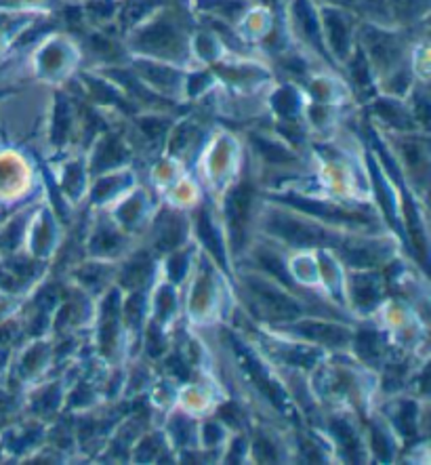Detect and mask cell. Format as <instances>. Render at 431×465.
Listing matches in <instances>:
<instances>
[{"label": "cell", "instance_id": "1f68e13d", "mask_svg": "<svg viewBox=\"0 0 431 465\" xmlns=\"http://www.w3.org/2000/svg\"><path fill=\"white\" fill-rule=\"evenodd\" d=\"M110 278H112L110 268H105L102 263L83 265L81 270H76V281L81 282L86 291H99L108 284Z\"/></svg>", "mask_w": 431, "mask_h": 465}, {"label": "cell", "instance_id": "44dd1931", "mask_svg": "<svg viewBox=\"0 0 431 465\" xmlns=\"http://www.w3.org/2000/svg\"><path fill=\"white\" fill-rule=\"evenodd\" d=\"M383 295V281L377 274L364 272L351 278V297H354L356 308H362L364 312H370L379 303Z\"/></svg>", "mask_w": 431, "mask_h": 465}, {"label": "cell", "instance_id": "d6a6232c", "mask_svg": "<svg viewBox=\"0 0 431 465\" xmlns=\"http://www.w3.org/2000/svg\"><path fill=\"white\" fill-rule=\"evenodd\" d=\"M223 51V43L219 41L213 30H202L194 36V53L202 62H215Z\"/></svg>", "mask_w": 431, "mask_h": 465}, {"label": "cell", "instance_id": "ffe728a7", "mask_svg": "<svg viewBox=\"0 0 431 465\" xmlns=\"http://www.w3.org/2000/svg\"><path fill=\"white\" fill-rule=\"evenodd\" d=\"M250 143L259 156L263 158V163L268 164H290L297 161V154L289 148L287 143L280 142V139H274L269 135H261V133H250Z\"/></svg>", "mask_w": 431, "mask_h": 465}, {"label": "cell", "instance_id": "74e56055", "mask_svg": "<svg viewBox=\"0 0 431 465\" xmlns=\"http://www.w3.org/2000/svg\"><path fill=\"white\" fill-rule=\"evenodd\" d=\"M373 447L377 450V455H379V460L383 461H389L391 457H394V449H396V442L391 440V436L387 434L386 428H379V425H375L373 428Z\"/></svg>", "mask_w": 431, "mask_h": 465}, {"label": "cell", "instance_id": "4316f807", "mask_svg": "<svg viewBox=\"0 0 431 465\" xmlns=\"http://www.w3.org/2000/svg\"><path fill=\"white\" fill-rule=\"evenodd\" d=\"M121 0H84L83 13L86 24H93L95 28H105V25L116 22Z\"/></svg>", "mask_w": 431, "mask_h": 465}, {"label": "cell", "instance_id": "9a60e30c", "mask_svg": "<svg viewBox=\"0 0 431 465\" xmlns=\"http://www.w3.org/2000/svg\"><path fill=\"white\" fill-rule=\"evenodd\" d=\"M278 201L293 204V207L314 213L318 219H327V222H345V223H364L362 219H367L362 213L358 211H349V209H341L339 204H328V203H318V201H309V198H301V196H282Z\"/></svg>", "mask_w": 431, "mask_h": 465}, {"label": "cell", "instance_id": "7bdbcfd3", "mask_svg": "<svg viewBox=\"0 0 431 465\" xmlns=\"http://www.w3.org/2000/svg\"><path fill=\"white\" fill-rule=\"evenodd\" d=\"M143 211H145L143 198L135 196V198H131V201L127 203V209L121 211V215H118V217L122 219V223L127 225V228H135V225H139L137 219H142Z\"/></svg>", "mask_w": 431, "mask_h": 465}, {"label": "cell", "instance_id": "4dcf8cb0", "mask_svg": "<svg viewBox=\"0 0 431 465\" xmlns=\"http://www.w3.org/2000/svg\"><path fill=\"white\" fill-rule=\"evenodd\" d=\"M394 423L402 438L416 436V428H419V415H416V404L410 401H402L397 404L394 413Z\"/></svg>", "mask_w": 431, "mask_h": 465}, {"label": "cell", "instance_id": "7402d4cb", "mask_svg": "<svg viewBox=\"0 0 431 465\" xmlns=\"http://www.w3.org/2000/svg\"><path fill=\"white\" fill-rule=\"evenodd\" d=\"M202 142V124L191 121V118H185V121L175 129V133H172V137L169 135V150L172 152V156H185V152H194L201 148Z\"/></svg>", "mask_w": 431, "mask_h": 465}, {"label": "cell", "instance_id": "52a82bcc", "mask_svg": "<svg viewBox=\"0 0 431 465\" xmlns=\"http://www.w3.org/2000/svg\"><path fill=\"white\" fill-rule=\"evenodd\" d=\"M268 232L271 236L282 238L284 242L297 244V247H311V244H335L339 242L330 232L322 230L314 222H299V219L278 215L269 217Z\"/></svg>", "mask_w": 431, "mask_h": 465}, {"label": "cell", "instance_id": "b9f144b4", "mask_svg": "<svg viewBox=\"0 0 431 465\" xmlns=\"http://www.w3.org/2000/svg\"><path fill=\"white\" fill-rule=\"evenodd\" d=\"M57 404H59V388L57 385H49V388H44L41 394L36 396L34 407L41 415H49L57 409Z\"/></svg>", "mask_w": 431, "mask_h": 465}, {"label": "cell", "instance_id": "7dc6e473", "mask_svg": "<svg viewBox=\"0 0 431 465\" xmlns=\"http://www.w3.org/2000/svg\"><path fill=\"white\" fill-rule=\"evenodd\" d=\"M219 415L228 421V425H234V428L242 425V421L247 420V415H244V411L238 407V404H225V409Z\"/></svg>", "mask_w": 431, "mask_h": 465}, {"label": "cell", "instance_id": "277c9868", "mask_svg": "<svg viewBox=\"0 0 431 465\" xmlns=\"http://www.w3.org/2000/svg\"><path fill=\"white\" fill-rule=\"evenodd\" d=\"M132 72L164 99H179L185 93V74L177 65L161 59L137 57L132 59Z\"/></svg>", "mask_w": 431, "mask_h": 465}, {"label": "cell", "instance_id": "ee69618b", "mask_svg": "<svg viewBox=\"0 0 431 465\" xmlns=\"http://www.w3.org/2000/svg\"><path fill=\"white\" fill-rule=\"evenodd\" d=\"M167 270L172 282H181L190 270V253H172Z\"/></svg>", "mask_w": 431, "mask_h": 465}, {"label": "cell", "instance_id": "8d00e7d4", "mask_svg": "<svg viewBox=\"0 0 431 465\" xmlns=\"http://www.w3.org/2000/svg\"><path fill=\"white\" fill-rule=\"evenodd\" d=\"M211 86H213V74L209 72H194V74L185 76V95L190 99L201 97Z\"/></svg>", "mask_w": 431, "mask_h": 465}, {"label": "cell", "instance_id": "3957f363", "mask_svg": "<svg viewBox=\"0 0 431 465\" xmlns=\"http://www.w3.org/2000/svg\"><path fill=\"white\" fill-rule=\"evenodd\" d=\"M244 284L250 293V302L261 312V316L269 318V321H295L308 310L299 299L282 291L276 282H265L261 278L249 276Z\"/></svg>", "mask_w": 431, "mask_h": 465}, {"label": "cell", "instance_id": "60d3db41", "mask_svg": "<svg viewBox=\"0 0 431 465\" xmlns=\"http://www.w3.org/2000/svg\"><path fill=\"white\" fill-rule=\"evenodd\" d=\"M84 185L83 177V167L78 163H72L65 167V177H64V188L70 192L72 196H81Z\"/></svg>", "mask_w": 431, "mask_h": 465}, {"label": "cell", "instance_id": "6da1fadb", "mask_svg": "<svg viewBox=\"0 0 431 465\" xmlns=\"http://www.w3.org/2000/svg\"><path fill=\"white\" fill-rule=\"evenodd\" d=\"M127 49L139 57L188 65L191 57L190 24L177 5H164L139 22L127 35Z\"/></svg>", "mask_w": 431, "mask_h": 465}, {"label": "cell", "instance_id": "2e32d148", "mask_svg": "<svg viewBox=\"0 0 431 465\" xmlns=\"http://www.w3.org/2000/svg\"><path fill=\"white\" fill-rule=\"evenodd\" d=\"M253 0H198L196 9L215 22L236 25L249 15Z\"/></svg>", "mask_w": 431, "mask_h": 465}, {"label": "cell", "instance_id": "ab89813d", "mask_svg": "<svg viewBox=\"0 0 431 465\" xmlns=\"http://www.w3.org/2000/svg\"><path fill=\"white\" fill-rule=\"evenodd\" d=\"M408 377V367L404 362H391L386 367V373H383V383H386L387 391H396L397 388H402L404 381Z\"/></svg>", "mask_w": 431, "mask_h": 465}, {"label": "cell", "instance_id": "8992f818", "mask_svg": "<svg viewBox=\"0 0 431 465\" xmlns=\"http://www.w3.org/2000/svg\"><path fill=\"white\" fill-rule=\"evenodd\" d=\"M255 190L250 182H242L236 188H231L225 201V219H228L230 242L234 253H240V249L247 244V230L250 223V211H253Z\"/></svg>", "mask_w": 431, "mask_h": 465}, {"label": "cell", "instance_id": "bcb514c9", "mask_svg": "<svg viewBox=\"0 0 431 465\" xmlns=\"http://www.w3.org/2000/svg\"><path fill=\"white\" fill-rule=\"evenodd\" d=\"M145 350L152 358H158L164 354V337H162V329L158 324H150L148 335H145Z\"/></svg>", "mask_w": 431, "mask_h": 465}, {"label": "cell", "instance_id": "d6986e66", "mask_svg": "<svg viewBox=\"0 0 431 465\" xmlns=\"http://www.w3.org/2000/svg\"><path fill=\"white\" fill-rule=\"evenodd\" d=\"M154 270L156 265L152 262L150 253H145V251L132 253L121 270V284L129 291H143L150 284L152 276H154Z\"/></svg>", "mask_w": 431, "mask_h": 465}, {"label": "cell", "instance_id": "484cf974", "mask_svg": "<svg viewBox=\"0 0 431 465\" xmlns=\"http://www.w3.org/2000/svg\"><path fill=\"white\" fill-rule=\"evenodd\" d=\"M76 129V112L74 105L65 95L57 99L55 114H53V129H51V139L55 143H65L72 135V131Z\"/></svg>", "mask_w": 431, "mask_h": 465}, {"label": "cell", "instance_id": "7c38bea8", "mask_svg": "<svg viewBox=\"0 0 431 465\" xmlns=\"http://www.w3.org/2000/svg\"><path fill=\"white\" fill-rule=\"evenodd\" d=\"M343 65H345V70H348L351 91L358 93V95H362L364 99L373 97L377 93V89H375L377 76H375L373 68H370L367 53L362 51L360 45H356L354 53H351L349 59Z\"/></svg>", "mask_w": 431, "mask_h": 465}, {"label": "cell", "instance_id": "f6af8a7d", "mask_svg": "<svg viewBox=\"0 0 431 465\" xmlns=\"http://www.w3.org/2000/svg\"><path fill=\"white\" fill-rule=\"evenodd\" d=\"M158 312H161L162 318L161 324H164V321L177 312V295L172 287H162L161 293H158Z\"/></svg>", "mask_w": 431, "mask_h": 465}, {"label": "cell", "instance_id": "f1b7e54d", "mask_svg": "<svg viewBox=\"0 0 431 465\" xmlns=\"http://www.w3.org/2000/svg\"><path fill=\"white\" fill-rule=\"evenodd\" d=\"M351 341H354L356 354L368 364L379 362L383 358V341L375 329H362L358 335H351Z\"/></svg>", "mask_w": 431, "mask_h": 465}, {"label": "cell", "instance_id": "c3c4849f", "mask_svg": "<svg viewBox=\"0 0 431 465\" xmlns=\"http://www.w3.org/2000/svg\"><path fill=\"white\" fill-rule=\"evenodd\" d=\"M230 461H240V457H247V440L244 438H236L230 447Z\"/></svg>", "mask_w": 431, "mask_h": 465}, {"label": "cell", "instance_id": "30bf717a", "mask_svg": "<svg viewBox=\"0 0 431 465\" xmlns=\"http://www.w3.org/2000/svg\"><path fill=\"white\" fill-rule=\"evenodd\" d=\"M373 114L379 123L386 124L387 129L396 133H416L419 124H416L415 116L410 114L407 102L400 97L383 95L377 97L373 102Z\"/></svg>", "mask_w": 431, "mask_h": 465}, {"label": "cell", "instance_id": "603a6c76", "mask_svg": "<svg viewBox=\"0 0 431 465\" xmlns=\"http://www.w3.org/2000/svg\"><path fill=\"white\" fill-rule=\"evenodd\" d=\"M330 431H333L335 442L339 444V449L343 450L345 460L348 461H362V453H364V442L360 434H358L354 425L345 420H333L330 421Z\"/></svg>", "mask_w": 431, "mask_h": 465}, {"label": "cell", "instance_id": "f546056e", "mask_svg": "<svg viewBox=\"0 0 431 465\" xmlns=\"http://www.w3.org/2000/svg\"><path fill=\"white\" fill-rule=\"evenodd\" d=\"M217 74L228 78L230 83H234L238 86H247L261 81V76H265V68H259V65H250V64L219 65Z\"/></svg>", "mask_w": 431, "mask_h": 465}, {"label": "cell", "instance_id": "e575fe53", "mask_svg": "<svg viewBox=\"0 0 431 465\" xmlns=\"http://www.w3.org/2000/svg\"><path fill=\"white\" fill-rule=\"evenodd\" d=\"M139 461H154L156 457L167 455V447H164V438L161 434L154 436H145L142 442H139L137 453Z\"/></svg>", "mask_w": 431, "mask_h": 465}, {"label": "cell", "instance_id": "e0dca14e", "mask_svg": "<svg viewBox=\"0 0 431 465\" xmlns=\"http://www.w3.org/2000/svg\"><path fill=\"white\" fill-rule=\"evenodd\" d=\"M124 249H127V238L121 234V230L105 222V219H99L89 241V251L93 257H116Z\"/></svg>", "mask_w": 431, "mask_h": 465}, {"label": "cell", "instance_id": "cb8c5ba5", "mask_svg": "<svg viewBox=\"0 0 431 465\" xmlns=\"http://www.w3.org/2000/svg\"><path fill=\"white\" fill-rule=\"evenodd\" d=\"M269 104L280 121H299L303 104L301 93L297 91L295 84H284L280 89H276V93L269 99Z\"/></svg>", "mask_w": 431, "mask_h": 465}, {"label": "cell", "instance_id": "836d02e7", "mask_svg": "<svg viewBox=\"0 0 431 465\" xmlns=\"http://www.w3.org/2000/svg\"><path fill=\"white\" fill-rule=\"evenodd\" d=\"M124 314H127V324L131 329L142 327L145 318V295L142 291H131L127 303H124Z\"/></svg>", "mask_w": 431, "mask_h": 465}, {"label": "cell", "instance_id": "ba28073f", "mask_svg": "<svg viewBox=\"0 0 431 465\" xmlns=\"http://www.w3.org/2000/svg\"><path fill=\"white\" fill-rule=\"evenodd\" d=\"M131 161L129 145L122 142L118 133H103L93 145V173H105L118 167H124Z\"/></svg>", "mask_w": 431, "mask_h": 465}, {"label": "cell", "instance_id": "5bb4252c", "mask_svg": "<svg viewBox=\"0 0 431 465\" xmlns=\"http://www.w3.org/2000/svg\"><path fill=\"white\" fill-rule=\"evenodd\" d=\"M72 53H74V49H72L70 43L59 41V38L49 41L43 45L41 53H38L36 68L46 78L64 76L68 72V65L72 64Z\"/></svg>", "mask_w": 431, "mask_h": 465}, {"label": "cell", "instance_id": "4fadbf2b", "mask_svg": "<svg viewBox=\"0 0 431 465\" xmlns=\"http://www.w3.org/2000/svg\"><path fill=\"white\" fill-rule=\"evenodd\" d=\"M293 333L299 335L301 339H309V341L330 345V348H345V345L351 343L349 331L333 322H320V321L297 322V327H293Z\"/></svg>", "mask_w": 431, "mask_h": 465}, {"label": "cell", "instance_id": "5b68a950", "mask_svg": "<svg viewBox=\"0 0 431 465\" xmlns=\"http://www.w3.org/2000/svg\"><path fill=\"white\" fill-rule=\"evenodd\" d=\"M289 22L295 38H299L301 45L308 46L309 51H314L318 57L333 62L327 45H324L320 13H318L314 0H293L289 6Z\"/></svg>", "mask_w": 431, "mask_h": 465}, {"label": "cell", "instance_id": "8fae6325", "mask_svg": "<svg viewBox=\"0 0 431 465\" xmlns=\"http://www.w3.org/2000/svg\"><path fill=\"white\" fill-rule=\"evenodd\" d=\"M83 36H84V53H89L97 64L108 65L110 68V65H121V64L131 62L127 46H122L116 38L105 35L102 28L93 30L89 35H84L83 32Z\"/></svg>", "mask_w": 431, "mask_h": 465}, {"label": "cell", "instance_id": "ac0fdd59", "mask_svg": "<svg viewBox=\"0 0 431 465\" xmlns=\"http://www.w3.org/2000/svg\"><path fill=\"white\" fill-rule=\"evenodd\" d=\"M172 129V118L162 112H148V114L139 116L135 121L137 135L143 139V143L152 150L162 148V143L167 142Z\"/></svg>", "mask_w": 431, "mask_h": 465}, {"label": "cell", "instance_id": "d4e9b609", "mask_svg": "<svg viewBox=\"0 0 431 465\" xmlns=\"http://www.w3.org/2000/svg\"><path fill=\"white\" fill-rule=\"evenodd\" d=\"M196 234L201 238V242L209 249V253H213L215 259L221 265H225V249H223V241L219 236L217 228L211 222V213L207 207H201L196 213Z\"/></svg>", "mask_w": 431, "mask_h": 465}, {"label": "cell", "instance_id": "83f0119b", "mask_svg": "<svg viewBox=\"0 0 431 465\" xmlns=\"http://www.w3.org/2000/svg\"><path fill=\"white\" fill-rule=\"evenodd\" d=\"M253 255L257 259L259 268H261L265 274H269L271 278H274V282H280L282 287L289 291H297L293 278H290L287 268H284L282 259L278 257V253H274V251H269V249H257Z\"/></svg>", "mask_w": 431, "mask_h": 465}, {"label": "cell", "instance_id": "d590c367", "mask_svg": "<svg viewBox=\"0 0 431 465\" xmlns=\"http://www.w3.org/2000/svg\"><path fill=\"white\" fill-rule=\"evenodd\" d=\"M253 455L259 461H280V450H278V444L274 438L259 434L253 440Z\"/></svg>", "mask_w": 431, "mask_h": 465}, {"label": "cell", "instance_id": "9c48e42d", "mask_svg": "<svg viewBox=\"0 0 431 465\" xmlns=\"http://www.w3.org/2000/svg\"><path fill=\"white\" fill-rule=\"evenodd\" d=\"M185 234H188V222H185V217L181 213L167 209L161 213L154 228H152V242H154V249L158 253H169V251L181 247Z\"/></svg>", "mask_w": 431, "mask_h": 465}, {"label": "cell", "instance_id": "7a4b0ae2", "mask_svg": "<svg viewBox=\"0 0 431 465\" xmlns=\"http://www.w3.org/2000/svg\"><path fill=\"white\" fill-rule=\"evenodd\" d=\"M318 13H320L324 45H327L330 57L337 64H345L358 45V24L354 11L345 9L341 5L324 3Z\"/></svg>", "mask_w": 431, "mask_h": 465}, {"label": "cell", "instance_id": "f35d334b", "mask_svg": "<svg viewBox=\"0 0 431 465\" xmlns=\"http://www.w3.org/2000/svg\"><path fill=\"white\" fill-rule=\"evenodd\" d=\"M196 423L190 421L188 417H177L175 421H172V436H175V442L181 444V447H190V444H194V438H196Z\"/></svg>", "mask_w": 431, "mask_h": 465}]
</instances>
